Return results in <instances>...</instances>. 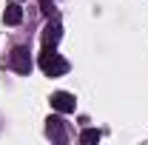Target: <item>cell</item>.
I'll use <instances>...</instances> for the list:
<instances>
[{
	"mask_svg": "<svg viewBox=\"0 0 148 145\" xmlns=\"http://www.w3.org/2000/svg\"><path fill=\"white\" fill-rule=\"evenodd\" d=\"M37 63H40V68L49 74V77H63V74L69 71V63H66V60L54 51V46H46Z\"/></svg>",
	"mask_w": 148,
	"mask_h": 145,
	"instance_id": "6da1fadb",
	"label": "cell"
},
{
	"mask_svg": "<svg viewBox=\"0 0 148 145\" xmlns=\"http://www.w3.org/2000/svg\"><path fill=\"white\" fill-rule=\"evenodd\" d=\"M9 66L17 74H29L32 71V57H29V49L26 46H17L12 54H9Z\"/></svg>",
	"mask_w": 148,
	"mask_h": 145,
	"instance_id": "7a4b0ae2",
	"label": "cell"
},
{
	"mask_svg": "<svg viewBox=\"0 0 148 145\" xmlns=\"http://www.w3.org/2000/svg\"><path fill=\"white\" fill-rule=\"evenodd\" d=\"M51 108L60 111V114H71L77 108V100H74V94H69V91H54L51 94Z\"/></svg>",
	"mask_w": 148,
	"mask_h": 145,
	"instance_id": "3957f363",
	"label": "cell"
},
{
	"mask_svg": "<svg viewBox=\"0 0 148 145\" xmlns=\"http://www.w3.org/2000/svg\"><path fill=\"white\" fill-rule=\"evenodd\" d=\"M60 37H63V26H60L57 20H51V23L43 29V43H46V46H57Z\"/></svg>",
	"mask_w": 148,
	"mask_h": 145,
	"instance_id": "277c9868",
	"label": "cell"
},
{
	"mask_svg": "<svg viewBox=\"0 0 148 145\" xmlns=\"http://www.w3.org/2000/svg\"><path fill=\"white\" fill-rule=\"evenodd\" d=\"M46 131H49V137H51L54 142H66V128H63V120H60V117H49Z\"/></svg>",
	"mask_w": 148,
	"mask_h": 145,
	"instance_id": "5b68a950",
	"label": "cell"
},
{
	"mask_svg": "<svg viewBox=\"0 0 148 145\" xmlns=\"http://www.w3.org/2000/svg\"><path fill=\"white\" fill-rule=\"evenodd\" d=\"M20 20H23V9H20L17 3H9L6 12H3V23L6 26H17Z\"/></svg>",
	"mask_w": 148,
	"mask_h": 145,
	"instance_id": "8992f818",
	"label": "cell"
},
{
	"mask_svg": "<svg viewBox=\"0 0 148 145\" xmlns=\"http://www.w3.org/2000/svg\"><path fill=\"white\" fill-rule=\"evenodd\" d=\"M80 142H83V145H91V142H100V131H97V128H86V131L80 134Z\"/></svg>",
	"mask_w": 148,
	"mask_h": 145,
	"instance_id": "52a82bcc",
	"label": "cell"
},
{
	"mask_svg": "<svg viewBox=\"0 0 148 145\" xmlns=\"http://www.w3.org/2000/svg\"><path fill=\"white\" fill-rule=\"evenodd\" d=\"M40 9H43L46 14H51V9H54V3H51V0H40Z\"/></svg>",
	"mask_w": 148,
	"mask_h": 145,
	"instance_id": "ba28073f",
	"label": "cell"
}]
</instances>
